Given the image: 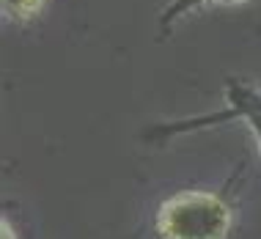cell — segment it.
I'll use <instances>...</instances> for the list:
<instances>
[{"mask_svg":"<svg viewBox=\"0 0 261 239\" xmlns=\"http://www.w3.org/2000/svg\"><path fill=\"white\" fill-rule=\"evenodd\" d=\"M234 226L228 201L215 193L187 190L160 203L154 231L160 239H225Z\"/></svg>","mask_w":261,"mask_h":239,"instance_id":"6da1fadb","label":"cell"},{"mask_svg":"<svg viewBox=\"0 0 261 239\" xmlns=\"http://www.w3.org/2000/svg\"><path fill=\"white\" fill-rule=\"evenodd\" d=\"M228 118H242L250 126L253 138L258 143V154H261V94L253 86L242 80H228L225 83V110L223 113H209V116H198V118H181V121H171V124H160L151 126L146 132L149 140H165L181 132H195L201 126H212V124H223Z\"/></svg>","mask_w":261,"mask_h":239,"instance_id":"7a4b0ae2","label":"cell"},{"mask_svg":"<svg viewBox=\"0 0 261 239\" xmlns=\"http://www.w3.org/2000/svg\"><path fill=\"white\" fill-rule=\"evenodd\" d=\"M212 3L231 6V3H245V0H168L165 9H162V11H160V17H157L160 31H162V33L173 31V25L179 22V19H185L187 14H193V11L206 9V6H212Z\"/></svg>","mask_w":261,"mask_h":239,"instance_id":"3957f363","label":"cell"},{"mask_svg":"<svg viewBox=\"0 0 261 239\" xmlns=\"http://www.w3.org/2000/svg\"><path fill=\"white\" fill-rule=\"evenodd\" d=\"M0 6H3V14L6 19H11V22H31V19L39 17L41 6H44V0H0Z\"/></svg>","mask_w":261,"mask_h":239,"instance_id":"277c9868","label":"cell"},{"mask_svg":"<svg viewBox=\"0 0 261 239\" xmlns=\"http://www.w3.org/2000/svg\"><path fill=\"white\" fill-rule=\"evenodd\" d=\"M3 239H14V236H11V226H9V220H3Z\"/></svg>","mask_w":261,"mask_h":239,"instance_id":"5b68a950","label":"cell"}]
</instances>
